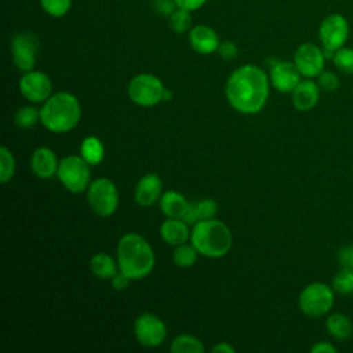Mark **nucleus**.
I'll return each instance as SVG.
<instances>
[{
  "mask_svg": "<svg viewBox=\"0 0 353 353\" xmlns=\"http://www.w3.org/2000/svg\"><path fill=\"white\" fill-rule=\"evenodd\" d=\"M336 352H338V347L327 341H320L310 347V353H336Z\"/></svg>",
  "mask_w": 353,
  "mask_h": 353,
  "instance_id": "nucleus-37",
  "label": "nucleus"
},
{
  "mask_svg": "<svg viewBox=\"0 0 353 353\" xmlns=\"http://www.w3.org/2000/svg\"><path fill=\"white\" fill-rule=\"evenodd\" d=\"M161 190H163V182L157 174H146L143 175L134 192V197L138 205L141 207H149L153 205L160 197H161Z\"/></svg>",
  "mask_w": 353,
  "mask_h": 353,
  "instance_id": "nucleus-15",
  "label": "nucleus"
},
{
  "mask_svg": "<svg viewBox=\"0 0 353 353\" xmlns=\"http://www.w3.org/2000/svg\"><path fill=\"white\" fill-rule=\"evenodd\" d=\"M325 330L332 338L345 341L353 336V321L343 313H331L325 319Z\"/></svg>",
  "mask_w": 353,
  "mask_h": 353,
  "instance_id": "nucleus-22",
  "label": "nucleus"
},
{
  "mask_svg": "<svg viewBox=\"0 0 353 353\" xmlns=\"http://www.w3.org/2000/svg\"><path fill=\"white\" fill-rule=\"evenodd\" d=\"M40 120V110L33 106H22L15 112V124L19 128H30Z\"/></svg>",
  "mask_w": 353,
  "mask_h": 353,
  "instance_id": "nucleus-31",
  "label": "nucleus"
},
{
  "mask_svg": "<svg viewBox=\"0 0 353 353\" xmlns=\"http://www.w3.org/2000/svg\"><path fill=\"white\" fill-rule=\"evenodd\" d=\"M331 285L338 294H353V268L341 266V269L334 274Z\"/></svg>",
  "mask_w": 353,
  "mask_h": 353,
  "instance_id": "nucleus-27",
  "label": "nucleus"
},
{
  "mask_svg": "<svg viewBox=\"0 0 353 353\" xmlns=\"http://www.w3.org/2000/svg\"><path fill=\"white\" fill-rule=\"evenodd\" d=\"M216 212H218V203L214 199H203L197 203H189V207L182 219L188 225H194L199 221L215 218Z\"/></svg>",
  "mask_w": 353,
  "mask_h": 353,
  "instance_id": "nucleus-20",
  "label": "nucleus"
},
{
  "mask_svg": "<svg viewBox=\"0 0 353 353\" xmlns=\"http://www.w3.org/2000/svg\"><path fill=\"white\" fill-rule=\"evenodd\" d=\"M15 172V159L6 146L0 148V182H8Z\"/></svg>",
  "mask_w": 353,
  "mask_h": 353,
  "instance_id": "nucleus-30",
  "label": "nucleus"
},
{
  "mask_svg": "<svg viewBox=\"0 0 353 353\" xmlns=\"http://www.w3.org/2000/svg\"><path fill=\"white\" fill-rule=\"evenodd\" d=\"M188 207H189V201L185 199L182 193L176 190H167L160 197V208L167 218L182 219Z\"/></svg>",
  "mask_w": 353,
  "mask_h": 353,
  "instance_id": "nucleus-21",
  "label": "nucleus"
},
{
  "mask_svg": "<svg viewBox=\"0 0 353 353\" xmlns=\"http://www.w3.org/2000/svg\"><path fill=\"white\" fill-rule=\"evenodd\" d=\"M214 353H234L236 349L229 342H219L212 347Z\"/></svg>",
  "mask_w": 353,
  "mask_h": 353,
  "instance_id": "nucleus-40",
  "label": "nucleus"
},
{
  "mask_svg": "<svg viewBox=\"0 0 353 353\" xmlns=\"http://www.w3.org/2000/svg\"><path fill=\"white\" fill-rule=\"evenodd\" d=\"M176 3L174 0H154V8L159 14L170 17L171 12L176 8Z\"/></svg>",
  "mask_w": 353,
  "mask_h": 353,
  "instance_id": "nucleus-36",
  "label": "nucleus"
},
{
  "mask_svg": "<svg viewBox=\"0 0 353 353\" xmlns=\"http://www.w3.org/2000/svg\"><path fill=\"white\" fill-rule=\"evenodd\" d=\"M332 63L342 73L353 74V48L343 46L336 50L332 55Z\"/></svg>",
  "mask_w": 353,
  "mask_h": 353,
  "instance_id": "nucleus-29",
  "label": "nucleus"
},
{
  "mask_svg": "<svg viewBox=\"0 0 353 353\" xmlns=\"http://www.w3.org/2000/svg\"><path fill=\"white\" fill-rule=\"evenodd\" d=\"M320 85L317 81L312 79L301 80L299 84L294 88L292 94V106L299 112H309L312 110L319 99H320Z\"/></svg>",
  "mask_w": 353,
  "mask_h": 353,
  "instance_id": "nucleus-17",
  "label": "nucleus"
},
{
  "mask_svg": "<svg viewBox=\"0 0 353 353\" xmlns=\"http://www.w3.org/2000/svg\"><path fill=\"white\" fill-rule=\"evenodd\" d=\"M116 254L119 270L131 280H141L153 270L156 261L154 251L141 234H124L117 243Z\"/></svg>",
  "mask_w": 353,
  "mask_h": 353,
  "instance_id": "nucleus-2",
  "label": "nucleus"
},
{
  "mask_svg": "<svg viewBox=\"0 0 353 353\" xmlns=\"http://www.w3.org/2000/svg\"><path fill=\"white\" fill-rule=\"evenodd\" d=\"M335 303V291L332 285L314 281L303 287L298 296L301 312L307 317H323L328 314Z\"/></svg>",
  "mask_w": 353,
  "mask_h": 353,
  "instance_id": "nucleus-5",
  "label": "nucleus"
},
{
  "mask_svg": "<svg viewBox=\"0 0 353 353\" xmlns=\"http://www.w3.org/2000/svg\"><path fill=\"white\" fill-rule=\"evenodd\" d=\"M199 251L193 244H179L172 252V261L179 268H190L197 261Z\"/></svg>",
  "mask_w": 353,
  "mask_h": 353,
  "instance_id": "nucleus-26",
  "label": "nucleus"
},
{
  "mask_svg": "<svg viewBox=\"0 0 353 353\" xmlns=\"http://www.w3.org/2000/svg\"><path fill=\"white\" fill-rule=\"evenodd\" d=\"M189 225L181 218H167L160 226L161 239L170 245H179L190 239Z\"/></svg>",
  "mask_w": 353,
  "mask_h": 353,
  "instance_id": "nucleus-19",
  "label": "nucleus"
},
{
  "mask_svg": "<svg viewBox=\"0 0 353 353\" xmlns=\"http://www.w3.org/2000/svg\"><path fill=\"white\" fill-rule=\"evenodd\" d=\"M19 91L30 102H44L52 95V83L44 72L29 70L19 80Z\"/></svg>",
  "mask_w": 353,
  "mask_h": 353,
  "instance_id": "nucleus-13",
  "label": "nucleus"
},
{
  "mask_svg": "<svg viewBox=\"0 0 353 353\" xmlns=\"http://www.w3.org/2000/svg\"><path fill=\"white\" fill-rule=\"evenodd\" d=\"M130 281H131V279L128 276H125L123 272L119 270L117 274L113 276V279H112V285H113L114 290L121 291V290H125L128 287Z\"/></svg>",
  "mask_w": 353,
  "mask_h": 353,
  "instance_id": "nucleus-38",
  "label": "nucleus"
},
{
  "mask_svg": "<svg viewBox=\"0 0 353 353\" xmlns=\"http://www.w3.org/2000/svg\"><path fill=\"white\" fill-rule=\"evenodd\" d=\"M57 175L62 185L72 193H81L90 186V164L77 154L61 159Z\"/></svg>",
  "mask_w": 353,
  "mask_h": 353,
  "instance_id": "nucleus-6",
  "label": "nucleus"
},
{
  "mask_svg": "<svg viewBox=\"0 0 353 353\" xmlns=\"http://www.w3.org/2000/svg\"><path fill=\"white\" fill-rule=\"evenodd\" d=\"M87 201L91 210L99 216L114 214L119 205V192L114 182L109 178L92 181L87 189Z\"/></svg>",
  "mask_w": 353,
  "mask_h": 353,
  "instance_id": "nucleus-8",
  "label": "nucleus"
},
{
  "mask_svg": "<svg viewBox=\"0 0 353 353\" xmlns=\"http://www.w3.org/2000/svg\"><path fill=\"white\" fill-rule=\"evenodd\" d=\"M325 55L323 47L306 41L302 43L294 54V63L303 77H317L325 66Z\"/></svg>",
  "mask_w": 353,
  "mask_h": 353,
  "instance_id": "nucleus-12",
  "label": "nucleus"
},
{
  "mask_svg": "<svg viewBox=\"0 0 353 353\" xmlns=\"http://www.w3.org/2000/svg\"><path fill=\"white\" fill-rule=\"evenodd\" d=\"M190 243L203 256L221 258L232 248L233 237L226 223L212 218L194 223L190 233Z\"/></svg>",
  "mask_w": 353,
  "mask_h": 353,
  "instance_id": "nucleus-4",
  "label": "nucleus"
},
{
  "mask_svg": "<svg viewBox=\"0 0 353 353\" xmlns=\"http://www.w3.org/2000/svg\"><path fill=\"white\" fill-rule=\"evenodd\" d=\"M349 34H350L349 22L346 17H343L339 12L328 14L327 17L323 18L319 26V39H320L321 47L334 52L346 44Z\"/></svg>",
  "mask_w": 353,
  "mask_h": 353,
  "instance_id": "nucleus-9",
  "label": "nucleus"
},
{
  "mask_svg": "<svg viewBox=\"0 0 353 353\" xmlns=\"http://www.w3.org/2000/svg\"><path fill=\"white\" fill-rule=\"evenodd\" d=\"M134 334L142 346L156 347L164 342L167 336V327L159 316L143 313L134 321Z\"/></svg>",
  "mask_w": 353,
  "mask_h": 353,
  "instance_id": "nucleus-11",
  "label": "nucleus"
},
{
  "mask_svg": "<svg viewBox=\"0 0 353 353\" xmlns=\"http://www.w3.org/2000/svg\"><path fill=\"white\" fill-rule=\"evenodd\" d=\"M301 76L294 61H274L270 65V83L280 92H292L299 84Z\"/></svg>",
  "mask_w": 353,
  "mask_h": 353,
  "instance_id": "nucleus-14",
  "label": "nucleus"
},
{
  "mask_svg": "<svg viewBox=\"0 0 353 353\" xmlns=\"http://www.w3.org/2000/svg\"><path fill=\"white\" fill-rule=\"evenodd\" d=\"M176 3L178 7L181 8H185L188 11H194V10H199L200 7H203L207 0H174Z\"/></svg>",
  "mask_w": 353,
  "mask_h": 353,
  "instance_id": "nucleus-39",
  "label": "nucleus"
},
{
  "mask_svg": "<svg viewBox=\"0 0 353 353\" xmlns=\"http://www.w3.org/2000/svg\"><path fill=\"white\" fill-rule=\"evenodd\" d=\"M40 6L50 17L62 18L72 7V0H40Z\"/></svg>",
  "mask_w": 353,
  "mask_h": 353,
  "instance_id": "nucleus-32",
  "label": "nucleus"
},
{
  "mask_svg": "<svg viewBox=\"0 0 353 353\" xmlns=\"http://www.w3.org/2000/svg\"><path fill=\"white\" fill-rule=\"evenodd\" d=\"M336 258H338V262L341 266L353 268V244H347V245H343L342 248H339Z\"/></svg>",
  "mask_w": 353,
  "mask_h": 353,
  "instance_id": "nucleus-35",
  "label": "nucleus"
},
{
  "mask_svg": "<svg viewBox=\"0 0 353 353\" xmlns=\"http://www.w3.org/2000/svg\"><path fill=\"white\" fill-rule=\"evenodd\" d=\"M81 117L79 99L66 91L52 94L40 109V123L51 132L62 134L73 130Z\"/></svg>",
  "mask_w": 353,
  "mask_h": 353,
  "instance_id": "nucleus-3",
  "label": "nucleus"
},
{
  "mask_svg": "<svg viewBox=\"0 0 353 353\" xmlns=\"http://www.w3.org/2000/svg\"><path fill=\"white\" fill-rule=\"evenodd\" d=\"M190 12L192 11H188L185 8H181V7H176L171 15L168 17V22H170V26L171 29L175 32V33H185L188 30L192 29V17H190Z\"/></svg>",
  "mask_w": 353,
  "mask_h": 353,
  "instance_id": "nucleus-28",
  "label": "nucleus"
},
{
  "mask_svg": "<svg viewBox=\"0 0 353 353\" xmlns=\"http://www.w3.org/2000/svg\"><path fill=\"white\" fill-rule=\"evenodd\" d=\"M39 52V39L30 32H19L11 40L14 65L21 72L33 70Z\"/></svg>",
  "mask_w": 353,
  "mask_h": 353,
  "instance_id": "nucleus-10",
  "label": "nucleus"
},
{
  "mask_svg": "<svg viewBox=\"0 0 353 353\" xmlns=\"http://www.w3.org/2000/svg\"><path fill=\"white\" fill-rule=\"evenodd\" d=\"M171 99H172V92H171V90L165 88L164 95H163V101H171Z\"/></svg>",
  "mask_w": 353,
  "mask_h": 353,
  "instance_id": "nucleus-41",
  "label": "nucleus"
},
{
  "mask_svg": "<svg viewBox=\"0 0 353 353\" xmlns=\"http://www.w3.org/2000/svg\"><path fill=\"white\" fill-rule=\"evenodd\" d=\"M163 81L152 73H139L131 79L127 87L130 99L145 108H150L163 101L164 95Z\"/></svg>",
  "mask_w": 353,
  "mask_h": 353,
  "instance_id": "nucleus-7",
  "label": "nucleus"
},
{
  "mask_svg": "<svg viewBox=\"0 0 353 353\" xmlns=\"http://www.w3.org/2000/svg\"><path fill=\"white\" fill-rule=\"evenodd\" d=\"M269 81L266 72L255 65L247 63L232 72L225 85L229 105L244 114H254L263 109L269 97Z\"/></svg>",
  "mask_w": 353,
  "mask_h": 353,
  "instance_id": "nucleus-1",
  "label": "nucleus"
},
{
  "mask_svg": "<svg viewBox=\"0 0 353 353\" xmlns=\"http://www.w3.org/2000/svg\"><path fill=\"white\" fill-rule=\"evenodd\" d=\"M90 269L98 279L112 280L113 276L117 274L119 263H116L109 254L98 252L91 258Z\"/></svg>",
  "mask_w": 353,
  "mask_h": 353,
  "instance_id": "nucleus-23",
  "label": "nucleus"
},
{
  "mask_svg": "<svg viewBox=\"0 0 353 353\" xmlns=\"http://www.w3.org/2000/svg\"><path fill=\"white\" fill-rule=\"evenodd\" d=\"M80 156L90 164L95 165L99 164L105 157V148L99 138L91 135L85 137L80 146Z\"/></svg>",
  "mask_w": 353,
  "mask_h": 353,
  "instance_id": "nucleus-24",
  "label": "nucleus"
},
{
  "mask_svg": "<svg viewBox=\"0 0 353 353\" xmlns=\"http://www.w3.org/2000/svg\"><path fill=\"white\" fill-rule=\"evenodd\" d=\"M218 52H219L222 59L232 61L237 57L239 50H237V46L234 43H232L229 40H225V41H221V44L218 47Z\"/></svg>",
  "mask_w": 353,
  "mask_h": 353,
  "instance_id": "nucleus-34",
  "label": "nucleus"
},
{
  "mask_svg": "<svg viewBox=\"0 0 353 353\" xmlns=\"http://www.w3.org/2000/svg\"><path fill=\"white\" fill-rule=\"evenodd\" d=\"M189 43L199 54H212L221 44L218 33L208 25H196L189 30Z\"/></svg>",
  "mask_w": 353,
  "mask_h": 353,
  "instance_id": "nucleus-16",
  "label": "nucleus"
},
{
  "mask_svg": "<svg viewBox=\"0 0 353 353\" xmlns=\"http://www.w3.org/2000/svg\"><path fill=\"white\" fill-rule=\"evenodd\" d=\"M172 353H204L205 347L203 342L193 335H179L171 342Z\"/></svg>",
  "mask_w": 353,
  "mask_h": 353,
  "instance_id": "nucleus-25",
  "label": "nucleus"
},
{
  "mask_svg": "<svg viewBox=\"0 0 353 353\" xmlns=\"http://www.w3.org/2000/svg\"><path fill=\"white\" fill-rule=\"evenodd\" d=\"M317 84L320 85L321 90H324L327 92H332L339 87V79H338L336 73H334L331 70H323L317 76Z\"/></svg>",
  "mask_w": 353,
  "mask_h": 353,
  "instance_id": "nucleus-33",
  "label": "nucleus"
},
{
  "mask_svg": "<svg viewBox=\"0 0 353 353\" xmlns=\"http://www.w3.org/2000/svg\"><path fill=\"white\" fill-rule=\"evenodd\" d=\"M59 161L55 153L46 146L37 148L30 157V167L36 176L41 179L52 178L58 171Z\"/></svg>",
  "mask_w": 353,
  "mask_h": 353,
  "instance_id": "nucleus-18",
  "label": "nucleus"
}]
</instances>
